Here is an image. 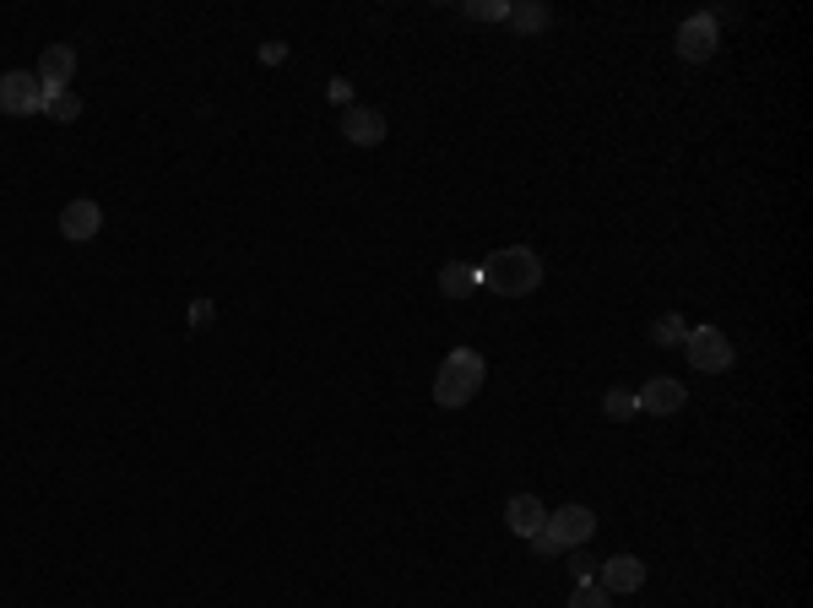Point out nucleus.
<instances>
[{
  "mask_svg": "<svg viewBox=\"0 0 813 608\" xmlns=\"http://www.w3.org/2000/svg\"><path fill=\"white\" fill-rule=\"evenodd\" d=\"M543 282V262H537V250H526V245H504L494 250L483 267H478V288H489V294H500V299H521V294H532Z\"/></svg>",
  "mask_w": 813,
  "mask_h": 608,
  "instance_id": "1",
  "label": "nucleus"
},
{
  "mask_svg": "<svg viewBox=\"0 0 813 608\" xmlns=\"http://www.w3.org/2000/svg\"><path fill=\"white\" fill-rule=\"evenodd\" d=\"M483 381H489L483 353H472V348H450V353L439 359V370H435V403L439 407H467L478 392H483Z\"/></svg>",
  "mask_w": 813,
  "mask_h": 608,
  "instance_id": "2",
  "label": "nucleus"
},
{
  "mask_svg": "<svg viewBox=\"0 0 813 608\" xmlns=\"http://www.w3.org/2000/svg\"><path fill=\"white\" fill-rule=\"evenodd\" d=\"M684 353H688V364H694L699 375H727V370L738 364V348L727 342V332H716V327H694V332H684Z\"/></svg>",
  "mask_w": 813,
  "mask_h": 608,
  "instance_id": "3",
  "label": "nucleus"
},
{
  "mask_svg": "<svg viewBox=\"0 0 813 608\" xmlns=\"http://www.w3.org/2000/svg\"><path fill=\"white\" fill-rule=\"evenodd\" d=\"M50 93L55 87H44L33 71H6L0 76V115H44V104H50Z\"/></svg>",
  "mask_w": 813,
  "mask_h": 608,
  "instance_id": "4",
  "label": "nucleus"
},
{
  "mask_svg": "<svg viewBox=\"0 0 813 608\" xmlns=\"http://www.w3.org/2000/svg\"><path fill=\"white\" fill-rule=\"evenodd\" d=\"M597 533V516H591V505H559V511H548V522H543V538H554V548H580V543Z\"/></svg>",
  "mask_w": 813,
  "mask_h": 608,
  "instance_id": "5",
  "label": "nucleus"
},
{
  "mask_svg": "<svg viewBox=\"0 0 813 608\" xmlns=\"http://www.w3.org/2000/svg\"><path fill=\"white\" fill-rule=\"evenodd\" d=\"M678 55H684V61H694V66L716 55V22H710L705 11H694V17H684V22H678Z\"/></svg>",
  "mask_w": 813,
  "mask_h": 608,
  "instance_id": "6",
  "label": "nucleus"
},
{
  "mask_svg": "<svg viewBox=\"0 0 813 608\" xmlns=\"http://www.w3.org/2000/svg\"><path fill=\"white\" fill-rule=\"evenodd\" d=\"M634 403H640V413H656V418H667V413H684L688 392H684V381H673V375H656L651 386H640V392H634Z\"/></svg>",
  "mask_w": 813,
  "mask_h": 608,
  "instance_id": "7",
  "label": "nucleus"
},
{
  "mask_svg": "<svg viewBox=\"0 0 813 608\" xmlns=\"http://www.w3.org/2000/svg\"><path fill=\"white\" fill-rule=\"evenodd\" d=\"M543 522H548V511H543V500L537 494H515L510 505H504V527L515 533V538H537L543 533Z\"/></svg>",
  "mask_w": 813,
  "mask_h": 608,
  "instance_id": "8",
  "label": "nucleus"
},
{
  "mask_svg": "<svg viewBox=\"0 0 813 608\" xmlns=\"http://www.w3.org/2000/svg\"><path fill=\"white\" fill-rule=\"evenodd\" d=\"M597 582H602L608 593H640V587H645V559H634V554H613V559H602Z\"/></svg>",
  "mask_w": 813,
  "mask_h": 608,
  "instance_id": "9",
  "label": "nucleus"
},
{
  "mask_svg": "<svg viewBox=\"0 0 813 608\" xmlns=\"http://www.w3.org/2000/svg\"><path fill=\"white\" fill-rule=\"evenodd\" d=\"M44 87H55V93H65L71 87V76H76V50L71 44H50L44 55H39V71H33Z\"/></svg>",
  "mask_w": 813,
  "mask_h": 608,
  "instance_id": "10",
  "label": "nucleus"
},
{
  "mask_svg": "<svg viewBox=\"0 0 813 608\" xmlns=\"http://www.w3.org/2000/svg\"><path fill=\"white\" fill-rule=\"evenodd\" d=\"M342 136H347L353 147H379V141H385V115H379V109H359V104H353V109L342 115Z\"/></svg>",
  "mask_w": 813,
  "mask_h": 608,
  "instance_id": "11",
  "label": "nucleus"
},
{
  "mask_svg": "<svg viewBox=\"0 0 813 608\" xmlns=\"http://www.w3.org/2000/svg\"><path fill=\"white\" fill-rule=\"evenodd\" d=\"M98 228H104V212H98V202H71L61 212V234H65V239H76V245H87Z\"/></svg>",
  "mask_w": 813,
  "mask_h": 608,
  "instance_id": "12",
  "label": "nucleus"
},
{
  "mask_svg": "<svg viewBox=\"0 0 813 608\" xmlns=\"http://www.w3.org/2000/svg\"><path fill=\"white\" fill-rule=\"evenodd\" d=\"M439 294L445 299H472L478 294V267L472 262H450V267L439 271Z\"/></svg>",
  "mask_w": 813,
  "mask_h": 608,
  "instance_id": "13",
  "label": "nucleus"
},
{
  "mask_svg": "<svg viewBox=\"0 0 813 608\" xmlns=\"http://www.w3.org/2000/svg\"><path fill=\"white\" fill-rule=\"evenodd\" d=\"M515 33H543L548 22H554V11L548 6H537V0H526V6H510V17H504Z\"/></svg>",
  "mask_w": 813,
  "mask_h": 608,
  "instance_id": "14",
  "label": "nucleus"
},
{
  "mask_svg": "<svg viewBox=\"0 0 813 608\" xmlns=\"http://www.w3.org/2000/svg\"><path fill=\"white\" fill-rule=\"evenodd\" d=\"M684 321H678V316H656V321H651V342H656V348H684Z\"/></svg>",
  "mask_w": 813,
  "mask_h": 608,
  "instance_id": "15",
  "label": "nucleus"
},
{
  "mask_svg": "<svg viewBox=\"0 0 813 608\" xmlns=\"http://www.w3.org/2000/svg\"><path fill=\"white\" fill-rule=\"evenodd\" d=\"M602 413H608L613 424H629V418L640 413V403H634V392H624V386H619V392H608V397H602Z\"/></svg>",
  "mask_w": 813,
  "mask_h": 608,
  "instance_id": "16",
  "label": "nucleus"
},
{
  "mask_svg": "<svg viewBox=\"0 0 813 608\" xmlns=\"http://www.w3.org/2000/svg\"><path fill=\"white\" fill-rule=\"evenodd\" d=\"M608 598H613V593H608L602 582H580V587L569 593V604H564V608H608Z\"/></svg>",
  "mask_w": 813,
  "mask_h": 608,
  "instance_id": "17",
  "label": "nucleus"
},
{
  "mask_svg": "<svg viewBox=\"0 0 813 608\" xmlns=\"http://www.w3.org/2000/svg\"><path fill=\"white\" fill-rule=\"evenodd\" d=\"M44 115H50V120H61V126H71V120L82 115V98H76V93H50Z\"/></svg>",
  "mask_w": 813,
  "mask_h": 608,
  "instance_id": "18",
  "label": "nucleus"
},
{
  "mask_svg": "<svg viewBox=\"0 0 813 608\" xmlns=\"http://www.w3.org/2000/svg\"><path fill=\"white\" fill-rule=\"evenodd\" d=\"M461 11H467L472 22H504V17H510V0H467Z\"/></svg>",
  "mask_w": 813,
  "mask_h": 608,
  "instance_id": "19",
  "label": "nucleus"
},
{
  "mask_svg": "<svg viewBox=\"0 0 813 608\" xmlns=\"http://www.w3.org/2000/svg\"><path fill=\"white\" fill-rule=\"evenodd\" d=\"M597 570H602V559H591V554L569 548V576H575V587H580V582H597Z\"/></svg>",
  "mask_w": 813,
  "mask_h": 608,
  "instance_id": "20",
  "label": "nucleus"
},
{
  "mask_svg": "<svg viewBox=\"0 0 813 608\" xmlns=\"http://www.w3.org/2000/svg\"><path fill=\"white\" fill-rule=\"evenodd\" d=\"M325 98H331V104H342V109H353V82H347V76H336V82L325 87Z\"/></svg>",
  "mask_w": 813,
  "mask_h": 608,
  "instance_id": "21",
  "label": "nucleus"
},
{
  "mask_svg": "<svg viewBox=\"0 0 813 608\" xmlns=\"http://www.w3.org/2000/svg\"><path fill=\"white\" fill-rule=\"evenodd\" d=\"M190 327H195V332L212 327V299H195V305H190Z\"/></svg>",
  "mask_w": 813,
  "mask_h": 608,
  "instance_id": "22",
  "label": "nucleus"
},
{
  "mask_svg": "<svg viewBox=\"0 0 813 608\" xmlns=\"http://www.w3.org/2000/svg\"><path fill=\"white\" fill-rule=\"evenodd\" d=\"M260 61H266V66H282V61H288V44H260Z\"/></svg>",
  "mask_w": 813,
  "mask_h": 608,
  "instance_id": "23",
  "label": "nucleus"
}]
</instances>
